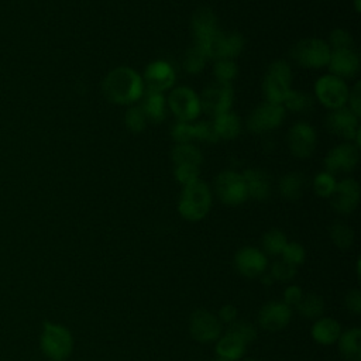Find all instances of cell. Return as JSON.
Wrapping results in <instances>:
<instances>
[{"label":"cell","mask_w":361,"mask_h":361,"mask_svg":"<svg viewBox=\"0 0 361 361\" xmlns=\"http://www.w3.org/2000/svg\"><path fill=\"white\" fill-rule=\"evenodd\" d=\"M102 90L107 100L124 106L133 104L145 92L142 78L130 66H118L110 71L102 83Z\"/></svg>","instance_id":"obj_1"},{"label":"cell","mask_w":361,"mask_h":361,"mask_svg":"<svg viewBox=\"0 0 361 361\" xmlns=\"http://www.w3.org/2000/svg\"><path fill=\"white\" fill-rule=\"evenodd\" d=\"M39 348L49 361H66L73 351V336L66 326L47 320L42 323Z\"/></svg>","instance_id":"obj_2"},{"label":"cell","mask_w":361,"mask_h":361,"mask_svg":"<svg viewBox=\"0 0 361 361\" xmlns=\"http://www.w3.org/2000/svg\"><path fill=\"white\" fill-rule=\"evenodd\" d=\"M212 206V192L206 182L196 180L183 190L178 200V212L188 221H199L209 213Z\"/></svg>","instance_id":"obj_3"},{"label":"cell","mask_w":361,"mask_h":361,"mask_svg":"<svg viewBox=\"0 0 361 361\" xmlns=\"http://www.w3.org/2000/svg\"><path fill=\"white\" fill-rule=\"evenodd\" d=\"M292 71L285 61H274L265 73L262 89L267 102L282 104L290 90Z\"/></svg>","instance_id":"obj_4"},{"label":"cell","mask_w":361,"mask_h":361,"mask_svg":"<svg viewBox=\"0 0 361 361\" xmlns=\"http://www.w3.org/2000/svg\"><path fill=\"white\" fill-rule=\"evenodd\" d=\"M330 47L327 41L320 38H306L300 39L292 48V58L295 62L303 68L319 69L329 65L330 59Z\"/></svg>","instance_id":"obj_5"},{"label":"cell","mask_w":361,"mask_h":361,"mask_svg":"<svg viewBox=\"0 0 361 361\" xmlns=\"http://www.w3.org/2000/svg\"><path fill=\"white\" fill-rule=\"evenodd\" d=\"M314 93L317 100L329 110L344 107L348 100L350 89L344 79L327 73L320 76L314 83Z\"/></svg>","instance_id":"obj_6"},{"label":"cell","mask_w":361,"mask_h":361,"mask_svg":"<svg viewBox=\"0 0 361 361\" xmlns=\"http://www.w3.org/2000/svg\"><path fill=\"white\" fill-rule=\"evenodd\" d=\"M166 104L178 121L192 123L202 111L197 93L188 86L172 89L166 99Z\"/></svg>","instance_id":"obj_7"},{"label":"cell","mask_w":361,"mask_h":361,"mask_svg":"<svg viewBox=\"0 0 361 361\" xmlns=\"http://www.w3.org/2000/svg\"><path fill=\"white\" fill-rule=\"evenodd\" d=\"M214 189L220 202L228 206H238L248 199L244 178L235 171L220 172L216 178Z\"/></svg>","instance_id":"obj_8"},{"label":"cell","mask_w":361,"mask_h":361,"mask_svg":"<svg viewBox=\"0 0 361 361\" xmlns=\"http://www.w3.org/2000/svg\"><path fill=\"white\" fill-rule=\"evenodd\" d=\"M199 99L202 110L214 117L230 110L234 96L233 89L228 83L214 82L203 89Z\"/></svg>","instance_id":"obj_9"},{"label":"cell","mask_w":361,"mask_h":361,"mask_svg":"<svg viewBox=\"0 0 361 361\" xmlns=\"http://www.w3.org/2000/svg\"><path fill=\"white\" fill-rule=\"evenodd\" d=\"M190 336L199 343H213L221 336V322L206 309H199L189 319Z\"/></svg>","instance_id":"obj_10"},{"label":"cell","mask_w":361,"mask_h":361,"mask_svg":"<svg viewBox=\"0 0 361 361\" xmlns=\"http://www.w3.org/2000/svg\"><path fill=\"white\" fill-rule=\"evenodd\" d=\"M285 117V107L278 103L264 102L252 110L247 120V126L252 133L261 134L276 128Z\"/></svg>","instance_id":"obj_11"},{"label":"cell","mask_w":361,"mask_h":361,"mask_svg":"<svg viewBox=\"0 0 361 361\" xmlns=\"http://www.w3.org/2000/svg\"><path fill=\"white\" fill-rule=\"evenodd\" d=\"M358 147L353 142H341L336 145L324 158L326 171L331 175L345 173L355 168L358 164Z\"/></svg>","instance_id":"obj_12"},{"label":"cell","mask_w":361,"mask_h":361,"mask_svg":"<svg viewBox=\"0 0 361 361\" xmlns=\"http://www.w3.org/2000/svg\"><path fill=\"white\" fill-rule=\"evenodd\" d=\"M317 144L314 128L305 121L293 124L288 133V145L290 152L298 158H307L313 154Z\"/></svg>","instance_id":"obj_13"},{"label":"cell","mask_w":361,"mask_h":361,"mask_svg":"<svg viewBox=\"0 0 361 361\" xmlns=\"http://www.w3.org/2000/svg\"><path fill=\"white\" fill-rule=\"evenodd\" d=\"M234 267L245 278H259L268 268L267 255L255 247H243L234 255Z\"/></svg>","instance_id":"obj_14"},{"label":"cell","mask_w":361,"mask_h":361,"mask_svg":"<svg viewBox=\"0 0 361 361\" xmlns=\"http://www.w3.org/2000/svg\"><path fill=\"white\" fill-rule=\"evenodd\" d=\"M244 48V38L238 32H223L219 31L210 44L203 49L204 55L209 58L220 59L228 58L233 59L234 56L240 55Z\"/></svg>","instance_id":"obj_15"},{"label":"cell","mask_w":361,"mask_h":361,"mask_svg":"<svg viewBox=\"0 0 361 361\" xmlns=\"http://www.w3.org/2000/svg\"><path fill=\"white\" fill-rule=\"evenodd\" d=\"M333 209L341 214L353 213L360 203V185L353 178H344L336 183L330 195Z\"/></svg>","instance_id":"obj_16"},{"label":"cell","mask_w":361,"mask_h":361,"mask_svg":"<svg viewBox=\"0 0 361 361\" xmlns=\"http://www.w3.org/2000/svg\"><path fill=\"white\" fill-rule=\"evenodd\" d=\"M192 31L196 41L195 45L203 51L220 31L216 14L207 7L199 8L192 18Z\"/></svg>","instance_id":"obj_17"},{"label":"cell","mask_w":361,"mask_h":361,"mask_svg":"<svg viewBox=\"0 0 361 361\" xmlns=\"http://www.w3.org/2000/svg\"><path fill=\"white\" fill-rule=\"evenodd\" d=\"M292 317V307L279 300L267 302L258 313L259 326L268 331H278L285 329Z\"/></svg>","instance_id":"obj_18"},{"label":"cell","mask_w":361,"mask_h":361,"mask_svg":"<svg viewBox=\"0 0 361 361\" xmlns=\"http://www.w3.org/2000/svg\"><path fill=\"white\" fill-rule=\"evenodd\" d=\"M326 126L333 134L340 135L350 142L354 141V137L360 130L358 117L345 106L330 110V114L326 118Z\"/></svg>","instance_id":"obj_19"},{"label":"cell","mask_w":361,"mask_h":361,"mask_svg":"<svg viewBox=\"0 0 361 361\" xmlns=\"http://www.w3.org/2000/svg\"><path fill=\"white\" fill-rule=\"evenodd\" d=\"M175 71L171 63L166 61H154L151 62L144 72V86L148 90H157L164 93L171 89L175 83Z\"/></svg>","instance_id":"obj_20"},{"label":"cell","mask_w":361,"mask_h":361,"mask_svg":"<svg viewBox=\"0 0 361 361\" xmlns=\"http://www.w3.org/2000/svg\"><path fill=\"white\" fill-rule=\"evenodd\" d=\"M329 69L331 75H336L341 79L353 78L360 71V56L354 48L348 49H333L330 52Z\"/></svg>","instance_id":"obj_21"},{"label":"cell","mask_w":361,"mask_h":361,"mask_svg":"<svg viewBox=\"0 0 361 361\" xmlns=\"http://www.w3.org/2000/svg\"><path fill=\"white\" fill-rule=\"evenodd\" d=\"M247 186V193L255 200H265L271 193V179L268 173L258 168H251L241 173Z\"/></svg>","instance_id":"obj_22"},{"label":"cell","mask_w":361,"mask_h":361,"mask_svg":"<svg viewBox=\"0 0 361 361\" xmlns=\"http://www.w3.org/2000/svg\"><path fill=\"white\" fill-rule=\"evenodd\" d=\"M216 341H217L216 343L217 358H221L226 361L240 360L244 355L247 348V343L228 330L223 336H220Z\"/></svg>","instance_id":"obj_23"},{"label":"cell","mask_w":361,"mask_h":361,"mask_svg":"<svg viewBox=\"0 0 361 361\" xmlns=\"http://www.w3.org/2000/svg\"><path fill=\"white\" fill-rule=\"evenodd\" d=\"M310 334L316 343L322 345H330L337 343L341 334V324L333 317H319L313 323Z\"/></svg>","instance_id":"obj_24"},{"label":"cell","mask_w":361,"mask_h":361,"mask_svg":"<svg viewBox=\"0 0 361 361\" xmlns=\"http://www.w3.org/2000/svg\"><path fill=\"white\" fill-rule=\"evenodd\" d=\"M142 103L140 104L147 118L152 121H162L166 114V99L164 93L157 90H148L142 93Z\"/></svg>","instance_id":"obj_25"},{"label":"cell","mask_w":361,"mask_h":361,"mask_svg":"<svg viewBox=\"0 0 361 361\" xmlns=\"http://www.w3.org/2000/svg\"><path fill=\"white\" fill-rule=\"evenodd\" d=\"M338 350L341 355L348 361H360L361 360V330L358 327L348 329L340 334Z\"/></svg>","instance_id":"obj_26"},{"label":"cell","mask_w":361,"mask_h":361,"mask_svg":"<svg viewBox=\"0 0 361 361\" xmlns=\"http://www.w3.org/2000/svg\"><path fill=\"white\" fill-rule=\"evenodd\" d=\"M212 121H213V126H214V130H216V134L219 138L233 140L241 131L240 117L237 114L231 113L230 110L214 116V118Z\"/></svg>","instance_id":"obj_27"},{"label":"cell","mask_w":361,"mask_h":361,"mask_svg":"<svg viewBox=\"0 0 361 361\" xmlns=\"http://www.w3.org/2000/svg\"><path fill=\"white\" fill-rule=\"evenodd\" d=\"M305 188V178L299 172H289L279 180V192L288 200H298Z\"/></svg>","instance_id":"obj_28"},{"label":"cell","mask_w":361,"mask_h":361,"mask_svg":"<svg viewBox=\"0 0 361 361\" xmlns=\"http://www.w3.org/2000/svg\"><path fill=\"white\" fill-rule=\"evenodd\" d=\"M172 161L175 165H196L200 166L202 164V152L197 147H195L190 142L185 144H176L172 149Z\"/></svg>","instance_id":"obj_29"},{"label":"cell","mask_w":361,"mask_h":361,"mask_svg":"<svg viewBox=\"0 0 361 361\" xmlns=\"http://www.w3.org/2000/svg\"><path fill=\"white\" fill-rule=\"evenodd\" d=\"M296 309L300 313V316L306 319H319L324 312V302L319 295L309 293V295H303Z\"/></svg>","instance_id":"obj_30"},{"label":"cell","mask_w":361,"mask_h":361,"mask_svg":"<svg viewBox=\"0 0 361 361\" xmlns=\"http://www.w3.org/2000/svg\"><path fill=\"white\" fill-rule=\"evenodd\" d=\"M330 237H331V241L334 243V245L338 247L340 250H347L354 243L353 228L343 221H336L330 227Z\"/></svg>","instance_id":"obj_31"},{"label":"cell","mask_w":361,"mask_h":361,"mask_svg":"<svg viewBox=\"0 0 361 361\" xmlns=\"http://www.w3.org/2000/svg\"><path fill=\"white\" fill-rule=\"evenodd\" d=\"M286 243H288V240H286L285 233H282L278 228H272V230L267 231L262 237L264 251L269 255H281Z\"/></svg>","instance_id":"obj_32"},{"label":"cell","mask_w":361,"mask_h":361,"mask_svg":"<svg viewBox=\"0 0 361 361\" xmlns=\"http://www.w3.org/2000/svg\"><path fill=\"white\" fill-rule=\"evenodd\" d=\"M238 68L233 59L228 58H220L216 59L213 65V75L216 78V82L220 83H228L237 76Z\"/></svg>","instance_id":"obj_33"},{"label":"cell","mask_w":361,"mask_h":361,"mask_svg":"<svg viewBox=\"0 0 361 361\" xmlns=\"http://www.w3.org/2000/svg\"><path fill=\"white\" fill-rule=\"evenodd\" d=\"M312 97L305 93V92H300V90H293L290 89L289 93L286 94L282 106L285 109H289L292 111H298V113H302V111H306L312 107Z\"/></svg>","instance_id":"obj_34"},{"label":"cell","mask_w":361,"mask_h":361,"mask_svg":"<svg viewBox=\"0 0 361 361\" xmlns=\"http://www.w3.org/2000/svg\"><path fill=\"white\" fill-rule=\"evenodd\" d=\"M207 61V56L204 55V52L199 48V47H192L188 49V52L185 54V59H183V68L188 73L196 75L199 73L203 68L204 63Z\"/></svg>","instance_id":"obj_35"},{"label":"cell","mask_w":361,"mask_h":361,"mask_svg":"<svg viewBox=\"0 0 361 361\" xmlns=\"http://www.w3.org/2000/svg\"><path fill=\"white\" fill-rule=\"evenodd\" d=\"M147 121H148V118H147L144 110L141 109V106H131L127 109L126 116H124V123L130 131L141 133L145 128Z\"/></svg>","instance_id":"obj_36"},{"label":"cell","mask_w":361,"mask_h":361,"mask_svg":"<svg viewBox=\"0 0 361 361\" xmlns=\"http://www.w3.org/2000/svg\"><path fill=\"white\" fill-rule=\"evenodd\" d=\"M336 178L334 175L329 173L327 171H323L320 173L316 175L314 180H313V189L316 192V195H319L320 197H330V195L333 193L334 188H336Z\"/></svg>","instance_id":"obj_37"},{"label":"cell","mask_w":361,"mask_h":361,"mask_svg":"<svg viewBox=\"0 0 361 361\" xmlns=\"http://www.w3.org/2000/svg\"><path fill=\"white\" fill-rule=\"evenodd\" d=\"M281 255H282L283 261H286L288 264H290L293 267H298L305 261L306 251H305L302 244H299L296 241H292V243H286Z\"/></svg>","instance_id":"obj_38"},{"label":"cell","mask_w":361,"mask_h":361,"mask_svg":"<svg viewBox=\"0 0 361 361\" xmlns=\"http://www.w3.org/2000/svg\"><path fill=\"white\" fill-rule=\"evenodd\" d=\"M271 276L281 282H290L296 275V267L288 264L283 259H278L271 265Z\"/></svg>","instance_id":"obj_39"},{"label":"cell","mask_w":361,"mask_h":361,"mask_svg":"<svg viewBox=\"0 0 361 361\" xmlns=\"http://www.w3.org/2000/svg\"><path fill=\"white\" fill-rule=\"evenodd\" d=\"M329 47L330 49H348V48H354V41L353 37L348 31L343 30V28H336L330 32L329 37Z\"/></svg>","instance_id":"obj_40"},{"label":"cell","mask_w":361,"mask_h":361,"mask_svg":"<svg viewBox=\"0 0 361 361\" xmlns=\"http://www.w3.org/2000/svg\"><path fill=\"white\" fill-rule=\"evenodd\" d=\"M173 175H175V179L182 186H188V185L199 180V166H196V165H175Z\"/></svg>","instance_id":"obj_41"},{"label":"cell","mask_w":361,"mask_h":361,"mask_svg":"<svg viewBox=\"0 0 361 361\" xmlns=\"http://www.w3.org/2000/svg\"><path fill=\"white\" fill-rule=\"evenodd\" d=\"M228 331H231L235 336H238L247 344H250L251 341H254L257 338V329L251 323H248L245 320H235V322L230 323Z\"/></svg>","instance_id":"obj_42"},{"label":"cell","mask_w":361,"mask_h":361,"mask_svg":"<svg viewBox=\"0 0 361 361\" xmlns=\"http://www.w3.org/2000/svg\"><path fill=\"white\" fill-rule=\"evenodd\" d=\"M193 138L206 141V142H216L219 140L213 121H199L193 123Z\"/></svg>","instance_id":"obj_43"},{"label":"cell","mask_w":361,"mask_h":361,"mask_svg":"<svg viewBox=\"0 0 361 361\" xmlns=\"http://www.w3.org/2000/svg\"><path fill=\"white\" fill-rule=\"evenodd\" d=\"M172 138L176 141V144H185L190 142L193 138V123L188 121H178L171 131Z\"/></svg>","instance_id":"obj_44"},{"label":"cell","mask_w":361,"mask_h":361,"mask_svg":"<svg viewBox=\"0 0 361 361\" xmlns=\"http://www.w3.org/2000/svg\"><path fill=\"white\" fill-rule=\"evenodd\" d=\"M302 298H303L302 288L298 285H289L283 293V303L288 305L289 307H292V306L296 307Z\"/></svg>","instance_id":"obj_45"},{"label":"cell","mask_w":361,"mask_h":361,"mask_svg":"<svg viewBox=\"0 0 361 361\" xmlns=\"http://www.w3.org/2000/svg\"><path fill=\"white\" fill-rule=\"evenodd\" d=\"M347 103H348V109L357 117H360V114H361V85L360 83H355V86L350 90Z\"/></svg>","instance_id":"obj_46"},{"label":"cell","mask_w":361,"mask_h":361,"mask_svg":"<svg viewBox=\"0 0 361 361\" xmlns=\"http://www.w3.org/2000/svg\"><path fill=\"white\" fill-rule=\"evenodd\" d=\"M344 305L345 307L355 313V314H360L361 313V293L358 289H353L350 292H347L345 298H344Z\"/></svg>","instance_id":"obj_47"},{"label":"cell","mask_w":361,"mask_h":361,"mask_svg":"<svg viewBox=\"0 0 361 361\" xmlns=\"http://www.w3.org/2000/svg\"><path fill=\"white\" fill-rule=\"evenodd\" d=\"M237 314H238V310H237V307L235 306H233V305H224V306H221V309L219 310V314H217V317H219V320L221 322V323H233V322H235L237 320Z\"/></svg>","instance_id":"obj_48"},{"label":"cell","mask_w":361,"mask_h":361,"mask_svg":"<svg viewBox=\"0 0 361 361\" xmlns=\"http://www.w3.org/2000/svg\"><path fill=\"white\" fill-rule=\"evenodd\" d=\"M259 278H261V281H262V283H264V285H272V283H274V278L271 276V274L264 272Z\"/></svg>","instance_id":"obj_49"},{"label":"cell","mask_w":361,"mask_h":361,"mask_svg":"<svg viewBox=\"0 0 361 361\" xmlns=\"http://www.w3.org/2000/svg\"><path fill=\"white\" fill-rule=\"evenodd\" d=\"M355 8L357 11H360V0H355Z\"/></svg>","instance_id":"obj_50"},{"label":"cell","mask_w":361,"mask_h":361,"mask_svg":"<svg viewBox=\"0 0 361 361\" xmlns=\"http://www.w3.org/2000/svg\"><path fill=\"white\" fill-rule=\"evenodd\" d=\"M213 361H226V360H221V358H216V360H213Z\"/></svg>","instance_id":"obj_51"},{"label":"cell","mask_w":361,"mask_h":361,"mask_svg":"<svg viewBox=\"0 0 361 361\" xmlns=\"http://www.w3.org/2000/svg\"><path fill=\"white\" fill-rule=\"evenodd\" d=\"M245 361H257V360H254V358H248V360H245Z\"/></svg>","instance_id":"obj_52"}]
</instances>
